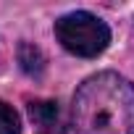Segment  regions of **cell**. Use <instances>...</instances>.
Here are the masks:
<instances>
[{
    "mask_svg": "<svg viewBox=\"0 0 134 134\" xmlns=\"http://www.w3.org/2000/svg\"><path fill=\"white\" fill-rule=\"evenodd\" d=\"M71 124L76 134H134V84L116 71L84 79L74 95Z\"/></svg>",
    "mask_w": 134,
    "mask_h": 134,
    "instance_id": "1",
    "label": "cell"
},
{
    "mask_svg": "<svg viewBox=\"0 0 134 134\" xmlns=\"http://www.w3.org/2000/svg\"><path fill=\"white\" fill-rule=\"evenodd\" d=\"M55 37L79 58H97L110 42V29L90 11H71L55 21Z\"/></svg>",
    "mask_w": 134,
    "mask_h": 134,
    "instance_id": "2",
    "label": "cell"
},
{
    "mask_svg": "<svg viewBox=\"0 0 134 134\" xmlns=\"http://www.w3.org/2000/svg\"><path fill=\"white\" fill-rule=\"evenodd\" d=\"M29 118L37 124V134H66V126L60 121V108L55 100H32Z\"/></svg>",
    "mask_w": 134,
    "mask_h": 134,
    "instance_id": "3",
    "label": "cell"
},
{
    "mask_svg": "<svg viewBox=\"0 0 134 134\" xmlns=\"http://www.w3.org/2000/svg\"><path fill=\"white\" fill-rule=\"evenodd\" d=\"M19 63H21L24 74L40 76V74H42V66H45V58H42V53H40L34 45L24 42V45H19Z\"/></svg>",
    "mask_w": 134,
    "mask_h": 134,
    "instance_id": "4",
    "label": "cell"
},
{
    "mask_svg": "<svg viewBox=\"0 0 134 134\" xmlns=\"http://www.w3.org/2000/svg\"><path fill=\"white\" fill-rule=\"evenodd\" d=\"M0 134H21L19 113L3 100H0Z\"/></svg>",
    "mask_w": 134,
    "mask_h": 134,
    "instance_id": "5",
    "label": "cell"
}]
</instances>
